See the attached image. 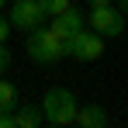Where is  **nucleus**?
I'll return each mask as SVG.
<instances>
[{
	"label": "nucleus",
	"instance_id": "nucleus-1",
	"mask_svg": "<svg viewBox=\"0 0 128 128\" xmlns=\"http://www.w3.org/2000/svg\"><path fill=\"white\" fill-rule=\"evenodd\" d=\"M24 52H28L31 62H38V66H56L62 59H69V35H59L48 24H38V28L28 31Z\"/></svg>",
	"mask_w": 128,
	"mask_h": 128
},
{
	"label": "nucleus",
	"instance_id": "nucleus-2",
	"mask_svg": "<svg viewBox=\"0 0 128 128\" xmlns=\"http://www.w3.org/2000/svg\"><path fill=\"white\" fill-rule=\"evenodd\" d=\"M38 107H42V114H45V125L66 128V125H73L80 100H76V94H73L69 86H48Z\"/></svg>",
	"mask_w": 128,
	"mask_h": 128
},
{
	"label": "nucleus",
	"instance_id": "nucleus-3",
	"mask_svg": "<svg viewBox=\"0 0 128 128\" xmlns=\"http://www.w3.org/2000/svg\"><path fill=\"white\" fill-rule=\"evenodd\" d=\"M125 24H128V18L114 7V4L90 7V14H86V28L97 31L100 38H118V35H125Z\"/></svg>",
	"mask_w": 128,
	"mask_h": 128
},
{
	"label": "nucleus",
	"instance_id": "nucleus-4",
	"mask_svg": "<svg viewBox=\"0 0 128 128\" xmlns=\"http://www.w3.org/2000/svg\"><path fill=\"white\" fill-rule=\"evenodd\" d=\"M104 56V38L90 28H80L73 38H69V59L73 62H97Z\"/></svg>",
	"mask_w": 128,
	"mask_h": 128
},
{
	"label": "nucleus",
	"instance_id": "nucleus-5",
	"mask_svg": "<svg viewBox=\"0 0 128 128\" xmlns=\"http://www.w3.org/2000/svg\"><path fill=\"white\" fill-rule=\"evenodd\" d=\"M7 21H10V28H18V31H31V28H38V24L45 21V10L35 0H14Z\"/></svg>",
	"mask_w": 128,
	"mask_h": 128
},
{
	"label": "nucleus",
	"instance_id": "nucleus-6",
	"mask_svg": "<svg viewBox=\"0 0 128 128\" xmlns=\"http://www.w3.org/2000/svg\"><path fill=\"white\" fill-rule=\"evenodd\" d=\"M48 28L59 31V35H69V38H73L80 28H86V14H80L76 7H66L62 14H56V18L48 21Z\"/></svg>",
	"mask_w": 128,
	"mask_h": 128
},
{
	"label": "nucleus",
	"instance_id": "nucleus-7",
	"mask_svg": "<svg viewBox=\"0 0 128 128\" xmlns=\"http://www.w3.org/2000/svg\"><path fill=\"white\" fill-rule=\"evenodd\" d=\"M73 125H80V128H104L107 125V111L100 104H80Z\"/></svg>",
	"mask_w": 128,
	"mask_h": 128
},
{
	"label": "nucleus",
	"instance_id": "nucleus-8",
	"mask_svg": "<svg viewBox=\"0 0 128 128\" xmlns=\"http://www.w3.org/2000/svg\"><path fill=\"white\" fill-rule=\"evenodd\" d=\"M45 125V114L38 104H18L14 107V128H38Z\"/></svg>",
	"mask_w": 128,
	"mask_h": 128
},
{
	"label": "nucleus",
	"instance_id": "nucleus-9",
	"mask_svg": "<svg viewBox=\"0 0 128 128\" xmlns=\"http://www.w3.org/2000/svg\"><path fill=\"white\" fill-rule=\"evenodd\" d=\"M18 107V86L7 76H0V111H14Z\"/></svg>",
	"mask_w": 128,
	"mask_h": 128
},
{
	"label": "nucleus",
	"instance_id": "nucleus-10",
	"mask_svg": "<svg viewBox=\"0 0 128 128\" xmlns=\"http://www.w3.org/2000/svg\"><path fill=\"white\" fill-rule=\"evenodd\" d=\"M35 4L45 10V18H56V14H62L66 7H73V0H35Z\"/></svg>",
	"mask_w": 128,
	"mask_h": 128
},
{
	"label": "nucleus",
	"instance_id": "nucleus-11",
	"mask_svg": "<svg viewBox=\"0 0 128 128\" xmlns=\"http://www.w3.org/2000/svg\"><path fill=\"white\" fill-rule=\"evenodd\" d=\"M7 66H10V48H7V42H0V76L7 73Z\"/></svg>",
	"mask_w": 128,
	"mask_h": 128
},
{
	"label": "nucleus",
	"instance_id": "nucleus-12",
	"mask_svg": "<svg viewBox=\"0 0 128 128\" xmlns=\"http://www.w3.org/2000/svg\"><path fill=\"white\" fill-rule=\"evenodd\" d=\"M10 31H14V28H10V21L0 14V42H7V38H10Z\"/></svg>",
	"mask_w": 128,
	"mask_h": 128
},
{
	"label": "nucleus",
	"instance_id": "nucleus-13",
	"mask_svg": "<svg viewBox=\"0 0 128 128\" xmlns=\"http://www.w3.org/2000/svg\"><path fill=\"white\" fill-rule=\"evenodd\" d=\"M0 128H14V111H0Z\"/></svg>",
	"mask_w": 128,
	"mask_h": 128
},
{
	"label": "nucleus",
	"instance_id": "nucleus-14",
	"mask_svg": "<svg viewBox=\"0 0 128 128\" xmlns=\"http://www.w3.org/2000/svg\"><path fill=\"white\" fill-rule=\"evenodd\" d=\"M111 4H114V7H118V10H121V14L128 18V0H111Z\"/></svg>",
	"mask_w": 128,
	"mask_h": 128
},
{
	"label": "nucleus",
	"instance_id": "nucleus-15",
	"mask_svg": "<svg viewBox=\"0 0 128 128\" xmlns=\"http://www.w3.org/2000/svg\"><path fill=\"white\" fill-rule=\"evenodd\" d=\"M90 7H104V4H111V0H86Z\"/></svg>",
	"mask_w": 128,
	"mask_h": 128
},
{
	"label": "nucleus",
	"instance_id": "nucleus-16",
	"mask_svg": "<svg viewBox=\"0 0 128 128\" xmlns=\"http://www.w3.org/2000/svg\"><path fill=\"white\" fill-rule=\"evenodd\" d=\"M4 4H7V0H0V7H4Z\"/></svg>",
	"mask_w": 128,
	"mask_h": 128
}]
</instances>
